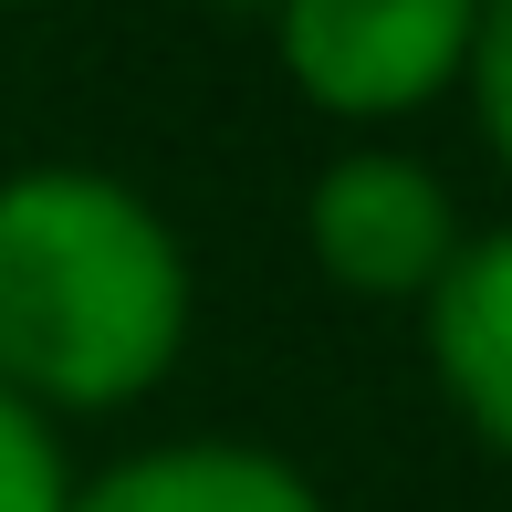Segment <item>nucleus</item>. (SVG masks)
I'll return each instance as SVG.
<instances>
[{
  "label": "nucleus",
  "mask_w": 512,
  "mask_h": 512,
  "mask_svg": "<svg viewBox=\"0 0 512 512\" xmlns=\"http://www.w3.org/2000/svg\"><path fill=\"white\" fill-rule=\"evenodd\" d=\"M189 251L105 168L0 178V387L32 408H126L189 345Z\"/></svg>",
  "instance_id": "1"
},
{
  "label": "nucleus",
  "mask_w": 512,
  "mask_h": 512,
  "mask_svg": "<svg viewBox=\"0 0 512 512\" xmlns=\"http://www.w3.org/2000/svg\"><path fill=\"white\" fill-rule=\"evenodd\" d=\"M272 42L324 115H408L439 84H460L471 0H293Z\"/></svg>",
  "instance_id": "2"
},
{
  "label": "nucleus",
  "mask_w": 512,
  "mask_h": 512,
  "mask_svg": "<svg viewBox=\"0 0 512 512\" xmlns=\"http://www.w3.org/2000/svg\"><path fill=\"white\" fill-rule=\"evenodd\" d=\"M304 241L345 293H418L429 304V283L460 251V209H450L429 157L345 147V157H324V178L304 199Z\"/></svg>",
  "instance_id": "3"
},
{
  "label": "nucleus",
  "mask_w": 512,
  "mask_h": 512,
  "mask_svg": "<svg viewBox=\"0 0 512 512\" xmlns=\"http://www.w3.org/2000/svg\"><path fill=\"white\" fill-rule=\"evenodd\" d=\"M63 512H324V492L262 439H157L74 481Z\"/></svg>",
  "instance_id": "4"
},
{
  "label": "nucleus",
  "mask_w": 512,
  "mask_h": 512,
  "mask_svg": "<svg viewBox=\"0 0 512 512\" xmlns=\"http://www.w3.org/2000/svg\"><path fill=\"white\" fill-rule=\"evenodd\" d=\"M429 366L450 408L512 460V230L460 241L450 272L429 283Z\"/></svg>",
  "instance_id": "5"
},
{
  "label": "nucleus",
  "mask_w": 512,
  "mask_h": 512,
  "mask_svg": "<svg viewBox=\"0 0 512 512\" xmlns=\"http://www.w3.org/2000/svg\"><path fill=\"white\" fill-rule=\"evenodd\" d=\"M63 502H74V471H63L53 418L0 387V512H63Z\"/></svg>",
  "instance_id": "6"
},
{
  "label": "nucleus",
  "mask_w": 512,
  "mask_h": 512,
  "mask_svg": "<svg viewBox=\"0 0 512 512\" xmlns=\"http://www.w3.org/2000/svg\"><path fill=\"white\" fill-rule=\"evenodd\" d=\"M460 84H471V115L492 136V157L512 168V0L471 11V53H460Z\"/></svg>",
  "instance_id": "7"
}]
</instances>
